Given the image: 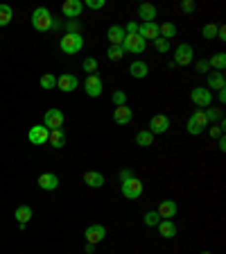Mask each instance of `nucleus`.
<instances>
[{"instance_id":"nucleus-1","label":"nucleus","mask_w":226,"mask_h":254,"mask_svg":"<svg viewBox=\"0 0 226 254\" xmlns=\"http://www.w3.org/2000/svg\"><path fill=\"white\" fill-rule=\"evenodd\" d=\"M52 25H54V18L48 7H37V9L32 11V27L37 32H48Z\"/></svg>"},{"instance_id":"nucleus-47","label":"nucleus","mask_w":226,"mask_h":254,"mask_svg":"<svg viewBox=\"0 0 226 254\" xmlns=\"http://www.w3.org/2000/svg\"><path fill=\"white\" fill-rule=\"evenodd\" d=\"M217 148H220L222 152L226 150V139H224V136H220V139H217Z\"/></svg>"},{"instance_id":"nucleus-11","label":"nucleus","mask_w":226,"mask_h":254,"mask_svg":"<svg viewBox=\"0 0 226 254\" xmlns=\"http://www.w3.org/2000/svg\"><path fill=\"white\" fill-rule=\"evenodd\" d=\"M81 11H84V2L81 0H66L64 5H61V14L68 21H75L77 16H81Z\"/></svg>"},{"instance_id":"nucleus-20","label":"nucleus","mask_w":226,"mask_h":254,"mask_svg":"<svg viewBox=\"0 0 226 254\" xmlns=\"http://www.w3.org/2000/svg\"><path fill=\"white\" fill-rule=\"evenodd\" d=\"M208 91H224L226 89V77H224V73H208Z\"/></svg>"},{"instance_id":"nucleus-36","label":"nucleus","mask_w":226,"mask_h":254,"mask_svg":"<svg viewBox=\"0 0 226 254\" xmlns=\"http://www.w3.org/2000/svg\"><path fill=\"white\" fill-rule=\"evenodd\" d=\"M81 68H84V73H88V75L97 73V59H93V57H86V59H84V64H81Z\"/></svg>"},{"instance_id":"nucleus-7","label":"nucleus","mask_w":226,"mask_h":254,"mask_svg":"<svg viewBox=\"0 0 226 254\" xmlns=\"http://www.w3.org/2000/svg\"><path fill=\"white\" fill-rule=\"evenodd\" d=\"M190 100H192L197 107L208 109V107H213V91H208V89H204V87H197L190 93Z\"/></svg>"},{"instance_id":"nucleus-17","label":"nucleus","mask_w":226,"mask_h":254,"mask_svg":"<svg viewBox=\"0 0 226 254\" xmlns=\"http://www.w3.org/2000/svg\"><path fill=\"white\" fill-rule=\"evenodd\" d=\"M48 143L54 148V150H61V148L68 143V134H66L64 127H59V130H50V139Z\"/></svg>"},{"instance_id":"nucleus-30","label":"nucleus","mask_w":226,"mask_h":254,"mask_svg":"<svg viewBox=\"0 0 226 254\" xmlns=\"http://www.w3.org/2000/svg\"><path fill=\"white\" fill-rule=\"evenodd\" d=\"M11 18H14V11H11V7L9 5H0V27L9 25Z\"/></svg>"},{"instance_id":"nucleus-14","label":"nucleus","mask_w":226,"mask_h":254,"mask_svg":"<svg viewBox=\"0 0 226 254\" xmlns=\"http://www.w3.org/2000/svg\"><path fill=\"white\" fill-rule=\"evenodd\" d=\"M170 130V118H167L165 114H156V116H151L150 120V132L154 136L156 134H165V132Z\"/></svg>"},{"instance_id":"nucleus-22","label":"nucleus","mask_w":226,"mask_h":254,"mask_svg":"<svg viewBox=\"0 0 226 254\" xmlns=\"http://www.w3.org/2000/svg\"><path fill=\"white\" fill-rule=\"evenodd\" d=\"M84 182H86L88 189H102L104 186V175L97 173V170H86V173H84Z\"/></svg>"},{"instance_id":"nucleus-42","label":"nucleus","mask_w":226,"mask_h":254,"mask_svg":"<svg viewBox=\"0 0 226 254\" xmlns=\"http://www.w3.org/2000/svg\"><path fill=\"white\" fill-rule=\"evenodd\" d=\"M181 9L186 11V14H192V11H194V2H192V0H183V2H181Z\"/></svg>"},{"instance_id":"nucleus-3","label":"nucleus","mask_w":226,"mask_h":254,"mask_svg":"<svg viewBox=\"0 0 226 254\" xmlns=\"http://www.w3.org/2000/svg\"><path fill=\"white\" fill-rule=\"evenodd\" d=\"M147 48V41L140 34H127L122 41V50L124 52H131V54H143Z\"/></svg>"},{"instance_id":"nucleus-29","label":"nucleus","mask_w":226,"mask_h":254,"mask_svg":"<svg viewBox=\"0 0 226 254\" xmlns=\"http://www.w3.org/2000/svg\"><path fill=\"white\" fill-rule=\"evenodd\" d=\"M158 34L170 41L172 37H177V25L174 23H163V25H158Z\"/></svg>"},{"instance_id":"nucleus-9","label":"nucleus","mask_w":226,"mask_h":254,"mask_svg":"<svg viewBox=\"0 0 226 254\" xmlns=\"http://www.w3.org/2000/svg\"><path fill=\"white\" fill-rule=\"evenodd\" d=\"M64 111L61 109H48L43 116V125L48 127V130H59V127H64Z\"/></svg>"},{"instance_id":"nucleus-6","label":"nucleus","mask_w":226,"mask_h":254,"mask_svg":"<svg viewBox=\"0 0 226 254\" xmlns=\"http://www.w3.org/2000/svg\"><path fill=\"white\" fill-rule=\"evenodd\" d=\"M143 191H145V186H143V182L138 177H131L127 182H122V195L127 200H138L143 195Z\"/></svg>"},{"instance_id":"nucleus-31","label":"nucleus","mask_w":226,"mask_h":254,"mask_svg":"<svg viewBox=\"0 0 226 254\" xmlns=\"http://www.w3.org/2000/svg\"><path fill=\"white\" fill-rule=\"evenodd\" d=\"M54 87H57V77H54L52 73H43V75H41V89H43V91H52Z\"/></svg>"},{"instance_id":"nucleus-43","label":"nucleus","mask_w":226,"mask_h":254,"mask_svg":"<svg viewBox=\"0 0 226 254\" xmlns=\"http://www.w3.org/2000/svg\"><path fill=\"white\" fill-rule=\"evenodd\" d=\"M131 177H136V175L131 173L129 168H122V170H120V182H127V179H131Z\"/></svg>"},{"instance_id":"nucleus-35","label":"nucleus","mask_w":226,"mask_h":254,"mask_svg":"<svg viewBox=\"0 0 226 254\" xmlns=\"http://www.w3.org/2000/svg\"><path fill=\"white\" fill-rule=\"evenodd\" d=\"M201 34H204L206 41H213V39H217V25H215V23H206L204 30H201Z\"/></svg>"},{"instance_id":"nucleus-19","label":"nucleus","mask_w":226,"mask_h":254,"mask_svg":"<svg viewBox=\"0 0 226 254\" xmlns=\"http://www.w3.org/2000/svg\"><path fill=\"white\" fill-rule=\"evenodd\" d=\"M129 73H131V77H136V80H143V77L150 75V66H147V61L136 59L129 64Z\"/></svg>"},{"instance_id":"nucleus-18","label":"nucleus","mask_w":226,"mask_h":254,"mask_svg":"<svg viewBox=\"0 0 226 254\" xmlns=\"http://www.w3.org/2000/svg\"><path fill=\"white\" fill-rule=\"evenodd\" d=\"M158 218H163V220H172L174 216H177V202L174 200H163L161 204H158Z\"/></svg>"},{"instance_id":"nucleus-5","label":"nucleus","mask_w":226,"mask_h":254,"mask_svg":"<svg viewBox=\"0 0 226 254\" xmlns=\"http://www.w3.org/2000/svg\"><path fill=\"white\" fill-rule=\"evenodd\" d=\"M206 127H208V120H206L204 109H197L188 118V134L197 136V134H201V132H206Z\"/></svg>"},{"instance_id":"nucleus-26","label":"nucleus","mask_w":226,"mask_h":254,"mask_svg":"<svg viewBox=\"0 0 226 254\" xmlns=\"http://www.w3.org/2000/svg\"><path fill=\"white\" fill-rule=\"evenodd\" d=\"M208 66H210V68H215L217 73H224V68H226V54L224 52L213 54V57L208 59Z\"/></svg>"},{"instance_id":"nucleus-48","label":"nucleus","mask_w":226,"mask_h":254,"mask_svg":"<svg viewBox=\"0 0 226 254\" xmlns=\"http://www.w3.org/2000/svg\"><path fill=\"white\" fill-rule=\"evenodd\" d=\"M217 98H220V102H226V91H217Z\"/></svg>"},{"instance_id":"nucleus-10","label":"nucleus","mask_w":226,"mask_h":254,"mask_svg":"<svg viewBox=\"0 0 226 254\" xmlns=\"http://www.w3.org/2000/svg\"><path fill=\"white\" fill-rule=\"evenodd\" d=\"M84 89H86V93H88L91 98H100V96H102V91H104V82H102V77L97 75V73L88 75V77H86V82H84Z\"/></svg>"},{"instance_id":"nucleus-40","label":"nucleus","mask_w":226,"mask_h":254,"mask_svg":"<svg viewBox=\"0 0 226 254\" xmlns=\"http://www.w3.org/2000/svg\"><path fill=\"white\" fill-rule=\"evenodd\" d=\"M84 7H88V9H102L104 0H86V2H84Z\"/></svg>"},{"instance_id":"nucleus-44","label":"nucleus","mask_w":226,"mask_h":254,"mask_svg":"<svg viewBox=\"0 0 226 254\" xmlns=\"http://www.w3.org/2000/svg\"><path fill=\"white\" fill-rule=\"evenodd\" d=\"M197 70H199V73H208V70H210L208 59H199V61H197Z\"/></svg>"},{"instance_id":"nucleus-41","label":"nucleus","mask_w":226,"mask_h":254,"mask_svg":"<svg viewBox=\"0 0 226 254\" xmlns=\"http://www.w3.org/2000/svg\"><path fill=\"white\" fill-rule=\"evenodd\" d=\"M138 25L140 23H136V21L127 23V25H124V34H138Z\"/></svg>"},{"instance_id":"nucleus-27","label":"nucleus","mask_w":226,"mask_h":254,"mask_svg":"<svg viewBox=\"0 0 226 254\" xmlns=\"http://www.w3.org/2000/svg\"><path fill=\"white\" fill-rule=\"evenodd\" d=\"M16 220L18 225H27V222L32 220V206H27V204H21L16 209Z\"/></svg>"},{"instance_id":"nucleus-4","label":"nucleus","mask_w":226,"mask_h":254,"mask_svg":"<svg viewBox=\"0 0 226 254\" xmlns=\"http://www.w3.org/2000/svg\"><path fill=\"white\" fill-rule=\"evenodd\" d=\"M192 59H194L192 46H190V44H179L177 50H174L172 64H174V66H188V64H192Z\"/></svg>"},{"instance_id":"nucleus-24","label":"nucleus","mask_w":226,"mask_h":254,"mask_svg":"<svg viewBox=\"0 0 226 254\" xmlns=\"http://www.w3.org/2000/svg\"><path fill=\"white\" fill-rule=\"evenodd\" d=\"M107 37H109V41H111V46H122V41H124V27L122 25H111L109 27V32H107Z\"/></svg>"},{"instance_id":"nucleus-33","label":"nucleus","mask_w":226,"mask_h":254,"mask_svg":"<svg viewBox=\"0 0 226 254\" xmlns=\"http://www.w3.org/2000/svg\"><path fill=\"white\" fill-rule=\"evenodd\" d=\"M107 57L111 61H120L124 57V50H122V46H109V50H107Z\"/></svg>"},{"instance_id":"nucleus-2","label":"nucleus","mask_w":226,"mask_h":254,"mask_svg":"<svg viewBox=\"0 0 226 254\" xmlns=\"http://www.w3.org/2000/svg\"><path fill=\"white\" fill-rule=\"evenodd\" d=\"M59 48H61V52H66V54L79 52V50L84 48V37H81L79 32H77V34L66 32L64 37H61V41H59Z\"/></svg>"},{"instance_id":"nucleus-38","label":"nucleus","mask_w":226,"mask_h":254,"mask_svg":"<svg viewBox=\"0 0 226 254\" xmlns=\"http://www.w3.org/2000/svg\"><path fill=\"white\" fill-rule=\"evenodd\" d=\"M143 220H145V225H147V227H156L158 222H161V220H158V213H156V211H147Z\"/></svg>"},{"instance_id":"nucleus-28","label":"nucleus","mask_w":226,"mask_h":254,"mask_svg":"<svg viewBox=\"0 0 226 254\" xmlns=\"http://www.w3.org/2000/svg\"><path fill=\"white\" fill-rule=\"evenodd\" d=\"M136 143H138L140 148H150L151 143H154V134H151L150 130H140L138 134H136Z\"/></svg>"},{"instance_id":"nucleus-45","label":"nucleus","mask_w":226,"mask_h":254,"mask_svg":"<svg viewBox=\"0 0 226 254\" xmlns=\"http://www.w3.org/2000/svg\"><path fill=\"white\" fill-rule=\"evenodd\" d=\"M77 21H68V32H73V34H77Z\"/></svg>"},{"instance_id":"nucleus-13","label":"nucleus","mask_w":226,"mask_h":254,"mask_svg":"<svg viewBox=\"0 0 226 254\" xmlns=\"http://www.w3.org/2000/svg\"><path fill=\"white\" fill-rule=\"evenodd\" d=\"M79 87V80H77L73 73H64V75L57 77V89L64 93H73L75 89Z\"/></svg>"},{"instance_id":"nucleus-12","label":"nucleus","mask_w":226,"mask_h":254,"mask_svg":"<svg viewBox=\"0 0 226 254\" xmlns=\"http://www.w3.org/2000/svg\"><path fill=\"white\" fill-rule=\"evenodd\" d=\"M84 236H86V243L97 245V243H102L104 238H107V227H104V225H88Z\"/></svg>"},{"instance_id":"nucleus-46","label":"nucleus","mask_w":226,"mask_h":254,"mask_svg":"<svg viewBox=\"0 0 226 254\" xmlns=\"http://www.w3.org/2000/svg\"><path fill=\"white\" fill-rule=\"evenodd\" d=\"M217 39H220V41H226V30L224 27H217Z\"/></svg>"},{"instance_id":"nucleus-32","label":"nucleus","mask_w":226,"mask_h":254,"mask_svg":"<svg viewBox=\"0 0 226 254\" xmlns=\"http://www.w3.org/2000/svg\"><path fill=\"white\" fill-rule=\"evenodd\" d=\"M224 127H226V123H224V118H222L220 125H208V127H206V132H208L210 139H220V136L224 134Z\"/></svg>"},{"instance_id":"nucleus-34","label":"nucleus","mask_w":226,"mask_h":254,"mask_svg":"<svg viewBox=\"0 0 226 254\" xmlns=\"http://www.w3.org/2000/svg\"><path fill=\"white\" fill-rule=\"evenodd\" d=\"M204 114H206V120H208V125L210 123H213V125H215V123H220V120H222V109H215V107H213V109H204Z\"/></svg>"},{"instance_id":"nucleus-39","label":"nucleus","mask_w":226,"mask_h":254,"mask_svg":"<svg viewBox=\"0 0 226 254\" xmlns=\"http://www.w3.org/2000/svg\"><path fill=\"white\" fill-rule=\"evenodd\" d=\"M111 100H113V104H115V107H122V104H127V93H124V91H115L111 96Z\"/></svg>"},{"instance_id":"nucleus-37","label":"nucleus","mask_w":226,"mask_h":254,"mask_svg":"<svg viewBox=\"0 0 226 254\" xmlns=\"http://www.w3.org/2000/svg\"><path fill=\"white\" fill-rule=\"evenodd\" d=\"M154 48H156V52H170V41L167 39H163V37H158L156 41H154Z\"/></svg>"},{"instance_id":"nucleus-16","label":"nucleus","mask_w":226,"mask_h":254,"mask_svg":"<svg viewBox=\"0 0 226 254\" xmlns=\"http://www.w3.org/2000/svg\"><path fill=\"white\" fill-rule=\"evenodd\" d=\"M138 34L145 41H156L161 34H158V23H140L138 25Z\"/></svg>"},{"instance_id":"nucleus-23","label":"nucleus","mask_w":226,"mask_h":254,"mask_svg":"<svg viewBox=\"0 0 226 254\" xmlns=\"http://www.w3.org/2000/svg\"><path fill=\"white\" fill-rule=\"evenodd\" d=\"M138 16L143 18V23H154V18L158 16V11L151 2H143V5L138 7Z\"/></svg>"},{"instance_id":"nucleus-25","label":"nucleus","mask_w":226,"mask_h":254,"mask_svg":"<svg viewBox=\"0 0 226 254\" xmlns=\"http://www.w3.org/2000/svg\"><path fill=\"white\" fill-rule=\"evenodd\" d=\"M156 227H158V232H161L163 238H174L177 236V222L174 220H161Z\"/></svg>"},{"instance_id":"nucleus-21","label":"nucleus","mask_w":226,"mask_h":254,"mask_svg":"<svg viewBox=\"0 0 226 254\" xmlns=\"http://www.w3.org/2000/svg\"><path fill=\"white\" fill-rule=\"evenodd\" d=\"M38 186L43 191H54V189H59V177L54 173H43V175H38Z\"/></svg>"},{"instance_id":"nucleus-8","label":"nucleus","mask_w":226,"mask_h":254,"mask_svg":"<svg viewBox=\"0 0 226 254\" xmlns=\"http://www.w3.org/2000/svg\"><path fill=\"white\" fill-rule=\"evenodd\" d=\"M27 139H30L32 146H45L48 139H50V130L45 127V125H34L32 130L27 132Z\"/></svg>"},{"instance_id":"nucleus-15","label":"nucleus","mask_w":226,"mask_h":254,"mask_svg":"<svg viewBox=\"0 0 226 254\" xmlns=\"http://www.w3.org/2000/svg\"><path fill=\"white\" fill-rule=\"evenodd\" d=\"M131 118H134V109H129L127 104L113 109V123L115 125H129Z\"/></svg>"},{"instance_id":"nucleus-49","label":"nucleus","mask_w":226,"mask_h":254,"mask_svg":"<svg viewBox=\"0 0 226 254\" xmlns=\"http://www.w3.org/2000/svg\"><path fill=\"white\" fill-rule=\"evenodd\" d=\"M201 254H213V252H201Z\"/></svg>"}]
</instances>
